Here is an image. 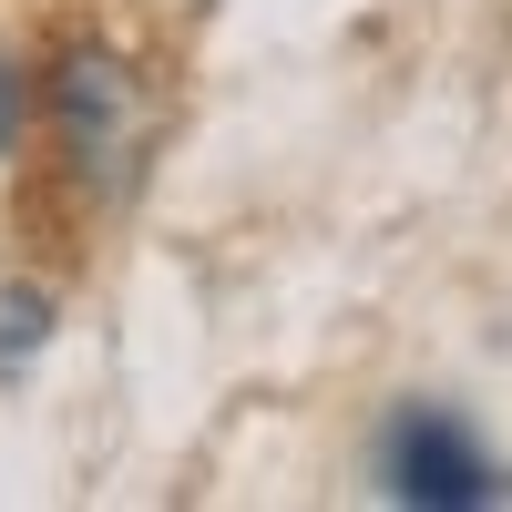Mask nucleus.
I'll use <instances>...</instances> for the list:
<instances>
[{"mask_svg":"<svg viewBox=\"0 0 512 512\" xmlns=\"http://www.w3.org/2000/svg\"><path fill=\"white\" fill-rule=\"evenodd\" d=\"M379 472H390V492L420 502V512H472V502L502 492V472L482 461V441L461 431L451 410H400V420H390V451H379Z\"/></svg>","mask_w":512,"mask_h":512,"instance_id":"nucleus-1","label":"nucleus"},{"mask_svg":"<svg viewBox=\"0 0 512 512\" xmlns=\"http://www.w3.org/2000/svg\"><path fill=\"white\" fill-rule=\"evenodd\" d=\"M52 103H62V123H72V144L93 154L113 123H123V72H113L103 52H72V62H62V82H52Z\"/></svg>","mask_w":512,"mask_h":512,"instance_id":"nucleus-2","label":"nucleus"},{"mask_svg":"<svg viewBox=\"0 0 512 512\" xmlns=\"http://www.w3.org/2000/svg\"><path fill=\"white\" fill-rule=\"evenodd\" d=\"M41 338V297H11V308H0V349H31Z\"/></svg>","mask_w":512,"mask_h":512,"instance_id":"nucleus-3","label":"nucleus"},{"mask_svg":"<svg viewBox=\"0 0 512 512\" xmlns=\"http://www.w3.org/2000/svg\"><path fill=\"white\" fill-rule=\"evenodd\" d=\"M11 123H21V93H11V72H0V134H11Z\"/></svg>","mask_w":512,"mask_h":512,"instance_id":"nucleus-4","label":"nucleus"}]
</instances>
